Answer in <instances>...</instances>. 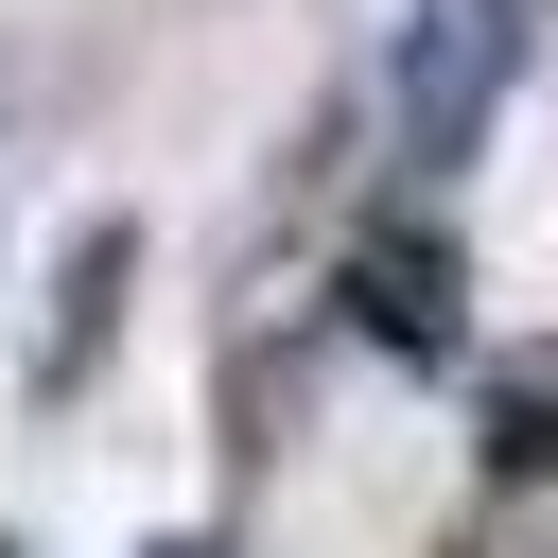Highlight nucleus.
Wrapping results in <instances>:
<instances>
[{
  "mask_svg": "<svg viewBox=\"0 0 558 558\" xmlns=\"http://www.w3.org/2000/svg\"><path fill=\"white\" fill-rule=\"evenodd\" d=\"M506 70H523V0H401V52H384V122L418 174H453L488 122H506Z\"/></svg>",
  "mask_w": 558,
  "mask_h": 558,
  "instance_id": "1",
  "label": "nucleus"
},
{
  "mask_svg": "<svg viewBox=\"0 0 558 558\" xmlns=\"http://www.w3.org/2000/svg\"><path fill=\"white\" fill-rule=\"evenodd\" d=\"M349 331L401 349V366H453V349H471V244H453L436 209H384V227L349 244Z\"/></svg>",
  "mask_w": 558,
  "mask_h": 558,
  "instance_id": "2",
  "label": "nucleus"
},
{
  "mask_svg": "<svg viewBox=\"0 0 558 558\" xmlns=\"http://www.w3.org/2000/svg\"><path fill=\"white\" fill-rule=\"evenodd\" d=\"M122 279H140V227L105 209V227L70 244V279H52V331H35V384H52V401H70L87 366H105V314H122Z\"/></svg>",
  "mask_w": 558,
  "mask_h": 558,
  "instance_id": "3",
  "label": "nucleus"
},
{
  "mask_svg": "<svg viewBox=\"0 0 558 558\" xmlns=\"http://www.w3.org/2000/svg\"><path fill=\"white\" fill-rule=\"evenodd\" d=\"M558 471V366H506L488 384V488H541Z\"/></svg>",
  "mask_w": 558,
  "mask_h": 558,
  "instance_id": "4",
  "label": "nucleus"
},
{
  "mask_svg": "<svg viewBox=\"0 0 558 558\" xmlns=\"http://www.w3.org/2000/svg\"><path fill=\"white\" fill-rule=\"evenodd\" d=\"M140 558H209V541H140Z\"/></svg>",
  "mask_w": 558,
  "mask_h": 558,
  "instance_id": "5",
  "label": "nucleus"
}]
</instances>
